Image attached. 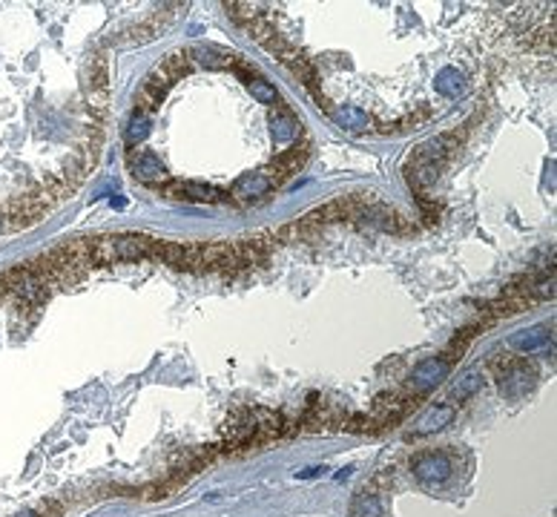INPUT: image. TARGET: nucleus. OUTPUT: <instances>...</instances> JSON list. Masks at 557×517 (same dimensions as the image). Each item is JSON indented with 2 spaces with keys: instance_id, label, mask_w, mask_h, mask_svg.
Returning a JSON list of instances; mask_svg holds the SVG:
<instances>
[{
  "instance_id": "nucleus-11",
  "label": "nucleus",
  "mask_w": 557,
  "mask_h": 517,
  "mask_svg": "<svg viewBox=\"0 0 557 517\" xmlns=\"http://www.w3.org/2000/svg\"><path fill=\"white\" fill-rule=\"evenodd\" d=\"M273 190L267 173H247L241 178H236V184L230 190V201H250V199H262Z\"/></svg>"
},
{
  "instance_id": "nucleus-5",
  "label": "nucleus",
  "mask_w": 557,
  "mask_h": 517,
  "mask_svg": "<svg viewBox=\"0 0 557 517\" xmlns=\"http://www.w3.org/2000/svg\"><path fill=\"white\" fill-rule=\"evenodd\" d=\"M173 89V81L156 67L147 78H144V83L138 86V93H135V109L138 112H144V115H149L152 109H159V104L167 98V93Z\"/></svg>"
},
{
  "instance_id": "nucleus-10",
  "label": "nucleus",
  "mask_w": 557,
  "mask_h": 517,
  "mask_svg": "<svg viewBox=\"0 0 557 517\" xmlns=\"http://www.w3.org/2000/svg\"><path fill=\"white\" fill-rule=\"evenodd\" d=\"M270 130H273V141H276L278 147L290 144V141L299 135V118H296V112H293L285 101H278V104L273 107Z\"/></svg>"
},
{
  "instance_id": "nucleus-12",
  "label": "nucleus",
  "mask_w": 557,
  "mask_h": 517,
  "mask_svg": "<svg viewBox=\"0 0 557 517\" xmlns=\"http://www.w3.org/2000/svg\"><path fill=\"white\" fill-rule=\"evenodd\" d=\"M451 371V365L443 359V356H428V359H422L417 368H414V374H411V385L417 388V391H425V388H434L440 380H445V374Z\"/></svg>"
},
{
  "instance_id": "nucleus-8",
  "label": "nucleus",
  "mask_w": 557,
  "mask_h": 517,
  "mask_svg": "<svg viewBox=\"0 0 557 517\" xmlns=\"http://www.w3.org/2000/svg\"><path fill=\"white\" fill-rule=\"evenodd\" d=\"M411 471H414L422 483L437 485V483H445V480L451 477L454 463H451L448 454H443V451H431V454H420V457L411 463Z\"/></svg>"
},
{
  "instance_id": "nucleus-21",
  "label": "nucleus",
  "mask_w": 557,
  "mask_h": 517,
  "mask_svg": "<svg viewBox=\"0 0 557 517\" xmlns=\"http://www.w3.org/2000/svg\"><path fill=\"white\" fill-rule=\"evenodd\" d=\"M147 135H149V115L133 109L130 124H127V144H130V149H135V144H141Z\"/></svg>"
},
{
  "instance_id": "nucleus-4",
  "label": "nucleus",
  "mask_w": 557,
  "mask_h": 517,
  "mask_svg": "<svg viewBox=\"0 0 557 517\" xmlns=\"http://www.w3.org/2000/svg\"><path fill=\"white\" fill-rule=\"evenodd\" d=\"M127 167H130V175L138 181V184L159 190L167 181L164 164L159 161L156 153H149V149H127Z\"/></svg>"
},
{
  "instance_id": "nucleus-1",
  "label": "nucleus",
  "mask_w": 557,
  "mask_h": 517,
  "mask_svg": "<svg viewBox=\"0 0 557 517\" xmlns=\"http://www.w3.org/2000/svg\"><path fill=\"white\" fill-rule=\"evenodd\" d=\"M156 236L121 233V236H92V267H109L115 262L149 259Z\"/></svg>"
},
{
  "instance_id": "nucleus-22",
  "label": "nucleus",
  "mask_w": 557,
  "mask_h": 517,
  "mask_svg": "<svg viewBox=\"0 0 557 517\" xmlns=\"http://www.w3.org/2000/svg\"><path fill=\"white\" fill-rule=\"evenodd\" d=\"M247 89H250V95L259 101V104H267V107H276L278 101V93H276V86L270 83V81H264V78H256V81H250L247 83Z\"/></svg>"
},
{
  "instance_id": "nucleus-15",
  "label": "nucleus",
  "mask_w": 557,
  "mask_h": 517,
  "mask_svg": "<svg viewBox=\"0 0 557 517\" xmlns=\"http://www.w3.org/2000/svg\"><path fill=\"white\" fill-rule=\"evenodd\" d=\"M339 127H345V130H351V133H362V130H368L370 124H374V118H370L368 112H362V109H356V107H342V109H333L330 107V112H328Z\"/></svg>"
},
{
  "instance_id": "nucleus-19",
  "label": "nucleus",
  "mask_w": 557,
  "mask_h": 517,
  "mask_svg": "<svg viewBox=\"0 0 557 517\" xmlns=\"http://www.w3.org/2000/svg\"><path fill=\"white\" fill-rule=\"evenodd\" d=\"M480 385H483V374L480 371H466L457 382H454V388H451V400H457V403H462V400H469L471 394H477L480 391Z\"/></svg>"
},
{
  "instance_id": "nucleus-13",
  "label": "nucleus",
  "mask_w": 557,
  "mask_h": 517,
  "mask_svg": "<svg viewBox=\"0 0 557 517\" xmlns=\"http://www.w3.org/2000/svg\"><path fill=\"white\" fill-rule=\"evenodd\" d=\"M187 58L196 60V64H201L204 69H230L236 55H230V52H224L219 46H210V43H204V46L196 43V46L187 49Z\"/></svg>"
},
{
  "instance_id": "nucleus-20",
  "label": "nucleus",
  "mask_w": 557,
  "mask_h": 517,
  "mask_svg": "<svg viewBox=\"0 0 557 517\" xmlns=\"http://www.w3.org/2000/svg\"><path fill=\"white\" fill-rule=\"evenodd\" d=\"M351 517H382V500L377 495H356L351 503Z\"/></svg>"
},
{
  "instance_id": "nucleus-14",
  "label": "nucleus",
  "mask_w": 557,
  "mask_h": 517,
  "mask_svg": "<svg viewBox=\"0 0 557 517\" xmlns=\"http://www.w3.org/2000/svg\"><path fill=\"white\" fill-rule=\"evenodd\" d=\"M454 414H457V408H454V405H434L428 414H422V417H420L414 437H425V434H434V431L445 429V425L454 419Z\"/></svg>"
},
{
  "instance_id": "nucleus-18",
  "label": "nucleus",
  "mask_w": 557,
  "mask_h": 517,
  "mask_svg": "<svg viewBox=\"0 0 557 517\" xmlns=\"http://www.w3.org/2000/svg\"><path fill=\"white\" fill-rule=\"evenodd\" d=\"M95 89H109V60L104 52H95L89 58V93Z\"/></svg>"
},
{
  "instance_id": "nucleus-16",
  "label": "nucleus",
  "mask_w": 557,
  "mask_h": 517,
  "mask_svg": "<svg viewBox=\"0 0 557 517\" xmlns=\"http://www.w3.org/2000/svg\"><path fill=\"white\" fill-rule=\"evenodd\" d=\"M159 69H161V72L175 83V81L187 78V75L193 72V60L187 58V49H175V52L164 55V60L159 64Z\"/></svg>"
},
{
  "instance_id": "nucleus-9",
  "label": "nucleus",
  "mask_w": 557,
  "mask_h": 517,
  "mask_svg": "<svg viewBox=\"0 0 557 517\" xmlns=\"http://www.w3.org/2000/svg\"><path fill=\"white\" fill-rule=\"evenodd\" d=\"M535 380H537L535 365H529V362L520 359L514 368L500 380V394H503V397H509V400H517V397H523L525 391L535 388Z\"/></svg>"
},
{
  "instance_id": "nucleus-26",
  "label": "nucleus",
  "mask_w": 557,
  "mask_h": 517,
  "mask_svg": "<svg viewBox=\"0 0 557 517\" xmlns=\"http://www.w3.org/2000/svg\"><path fill=\"white\" fill-rule=\"evenodd\" d=\"M520 362V356H514V354H500V356H491V371H494V377L497 380H503L514 365Z\"/></svg>"
},
{
  "instance_id": "nucleus-3",
  "label": "nucleus",
  "mask_w": 557,
  "mask_h": 517,
  "mask_svg": "<svg viewBox=\"0 0 557 517\" xmlns=\"http://www.w3.org/2000/svg\"><path fill=\"white\" fill-rule=\"evenodd\" d=\"M164 196L167 199H175V201H196V204H224L230 201V193L213 187V184H201V181H164L161 184Z\"/></svg>"
},
{
  "instance_id": "nucleus-25",
  "label": "nucleus",
  "mask_w": 557,
  "mask_h": 517,
  "mask_svg": "<svg viewBox=\"0 0 557 517\" xmlns=\"http://www.w3.org/2000/svg\"><path fill=\"white\" fill-rule=\"evenodd\" d=\"M224 9L230 15V20L239 23V26H244V29H247V23H250L256 15H262V12H256L253 6H247V4H224Z\"/></svg>"
},
{
  "instance_id": "nucleus-6",
  "label": "nucleus",
  "mask_w": 557,
  "mask_h": 517,
  "mask_svg": "<svg viewBox=\"0 0 557 517\" xmlns=\"http://www.w3.org/2000/svg\"><path fill=\"white\" fill-rule=\"evenodd\" d=\"M362 219H365V224H374L377 230H385V233H394V236H411V233H417V224L411 219L399 216L396 210H391V207H385L380 201L374 207H368L362 213Z\"/></svg>"
},
{
  "instance_id": "nucleus-7",
  "label": "nucleus",
  "mask_w": 557,
  "mask_h": 517,
  "mask_svg": "<svg viewBox=\"0 0 557 517\" xmlns=\"http://www.w3.org/2000/svg\"><path fill=\"white\" fill-rule=\"evenodd\" d=\"M311 159V141H304V144H299V147H290L288 153H282V156H276V161L264 170L267 173V178H270V184H273V190L282 184V181L288 178V175H293V173H299L302 167H304V161Z\"/></svg>"
},
{
  "instance_id": "nucleus-24",
  "label": "nucleus",
  "mask_w": 557,
  "mask_h": 517,
  "mask_svg": "<svg viewBox=\"0 0 557 517\" xmlns=\"http://www.w3.org/2000/svg\"><path fill=\"white\" fill-rule=\"evenodd\" d=\"M428 121H431V109H417L405 118H399L396 124H391V133H408V130H417V127L428 124Z\"/></svg>"
},
{
  "instance_id": "nucleus-2",
  "label": "nucleus",
  "mask_w": 557,
  "mask_h": 517,
  "mask_svg": "<svg viewBox=\"0 0 557 517\" xmlns=\"http://www.w3.org/2000/svg\"><path fill=\"white\" fill-rule=\"evenodd\" d=\"M380 199L374 193H348L342 199H333L311 213H304V222L307 224H316V227H325V224H333V222H356L362 219V213L368 207H374Z\"/></svg>"
},
{
  "instance_id": "nucleus-17",
  "label": "nucleus",
  "mask_w": 557,
  "mask_h": 517,
  "mask_svg": "<svg viewBox=\"0 0 557 517\" xmlns=\"http://www.w3.org/2000/svg\"><path fill=\"white\" fill-rule=\"evenodd\" d=\"M434 89H437L440 95H445V98H457V95L466 93V81H462V75H459L454 67H445V69L437 72Z\"/></svg>"
},
{
  "instance_id": "nucleus-28",
  "label": "nucleus",
  "mask_w": 557,
  "mask_h": 517,
  "mask_svg": "<svg viewBox=\"0 0 557 517\" xmlns=\"http://www.w3.org/2000/svg\"><path fill=\"white\" fill-rule=\"evenodd\" d=\"M322 474H325V469H322V466H311V469L296 471V477H299V480H314V477H322Z\"/></svg>"
},
{
  "instance_id": "nucleus-23",
  "label": "nucleus",
  "mask_w": 557,
  "mask_h": 517,
  "mask_svg": "<svg viewBox=\"0 0 557 517\" xmlns=\"http://www.w3.org/2000/svg\"><path fill=\"white\" fill-rule=\"evenodd\" d=\"M511 345L517 348V351H535V348H540V345H546V328H532V330H525V333H520V337H514L511 340Z\"/></svg>"
},
{
  "instance_id": "nucleus-27",
  "label": "nucleus",
  "mask_w": 557,
  "mask_h": 517,
  "mask_svg": "<svg viewBox=\"0 0 557 517\" xmlns=\"http://www.w3.org/2000/svg\"><path fill=\"white\" fill-rule=\"evenodd\" d=\"M244 83H250V81H256V78H262L259 75V69L250 64V60H244V58H233V67H230Z\"/></svg>"
}]
</instances>
